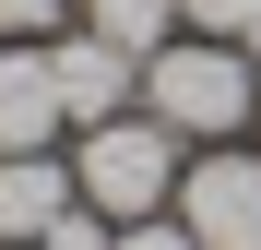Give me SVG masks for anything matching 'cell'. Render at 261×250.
Returning <instances> with one entry per match:
<instances>
[{
  "label": "cell",
  "instance_id": "7a4b0ae2",
  "mask_svg": "<svg viewBox=\"0 0 261 250\" xmlns=\"http://www.w3.org/2000/svg\"><path fill=\"white\" fill-rule=\"evenodd\" d=\"M71 191L95 202L107 226H143L154 202H178V131L143 107V119H95L71 143Z\"/></svg>",
  "mask_w": 261,
  "mask_h": 250
},
{
  "label": "cell",
  "instance_id": "52a82bcc",
  "mask_svg": "<svg viewBox=\"0 0 261 250\" xmlns=\"http://www.w3.org/2000/svg\"><path fill=\"white\" fill-rule=\"evenodd\" d=\"M83 24H95L107 48H130V60H154L166 36H178V0H83Z\"/></svg>",
  "mask_w": 261,
  "mask_h": 250
},
{
  "label": "cell",
  "instance_id": "9c48e42d",
  "mask_svg": "<svg viewBox=\"0 0 261 250\" xmlns=\"http://www.w3.org/2000/svg\"><path fill=\"white\" fill-rule=\"evenodd\" d=\"M36 250H119V226H107V215H95V202H71V215H60V226H48V238H36Z\"/></svg>",
  "mask_w": 261,
  "mask_h": 250
},
{
  "label": "cell",
  "instance_id": "8992f818",
  "mask_svg": "<svg viewBox=\"0 0 261 250\" xmlns=\"http://www.w3.org/2000/svg\"><path fill=\"white\" fill-rule=\"evenodd\" d=\"M71 202H83V191H71L60 155H0V250H36Z\"/></svg>",
  "mask_w": 261,
  "mask_h": 250
},
{
  "label": "cell",
  "instance_id": "5b68a950",
  "mask_svg": "<svg viewBox=\"0 0 261 250\" xmlns=\"http://www.w3.org/2000/svg\"><path fill=\"white\" fill-rule=\"evenodd\" d=\"M48 72H60V107L83 119V131H95V119H119V107H130V83H143V60H130V48H107L95 24H83V36H60V48H48Z\"/></svg>",
  "mask_w": 261,
  "mask_h": 250
},
{
  "label": "cell",
  "instance_id": "ba28073f",
  "mask_svg": "<svg viewBox=\"0 0 261 250\" xmlns=\"http://www.w3.org/2000/svg\"><path fill=\"white\" fill-rule=\"evenodd\" d=\"M178 24H190V36H238V48H249L261 0H178Z\"/></svg>",
  "mask_w": 261,
  "mask_h": 250
},
{
  "label": "cell",
  "instance_id": "8fae6325",
  "mask_svg": "<svg viewBox=\"0 0 261 250\" xmlns=\"http://www.w3.org/2000/svg\"><path fill=\"white\" fill-rule=\"evenodd\" d=\"M119 250H202L190 226H166V215H143V226H119Z\"/></svg>",
  "mask_w": 261,
  "mask_h": 250
},
{
  "label": "cell",
  "instance_id": "6da1fadb",
  "mask_svg": "<svg viewBox=\"0 0 261 250\" xmlns=\"http://www.w3.org/2000/svg\"><path fill=\"white\" fill-rule=\"evenodd\" d=\"M143 107H154L178 143H238V131H249V107H261V60L238 48V36L154 48V60H143Z\"/></svg>",
  "mask_w": 261,
  "mask_h": 250
},
{
  "label": "cell",
  "instance_id": "277c9868",
  "mask_svg": "<svg viewBox=\"0 0 261 250\" xmlns=\"http://www.w3.org/2000/svg\"><path fill=\"white\" fill-rule=\"evenodd\" d=\"M60 72H48V48L36 36H0V155H48L60 143Z\"/></svg>",
  "mask_w": 261,
  "mask_h": 250
},
{
  "label": "cell",
  "instance_id": "30bf717a",
  "mask_svg": "<svg viewBox=\"0 0 261 250\" xmlns=\"http://www.w3.org/2000/svg\"><path fill=\"white\" fill-rule=\"evenodd\" d=\"M71 0H0V36H60Z\"/></svg>",
  "mask_w": 261,
  "mask_h": 250
},
{
  "label": "cell",
  "instance_id": "4fadbf2b",
  "mask_svg": "<svg viewBox=\"0 0 261 250\" xmlns=\"http://www.w3.org/2000/svg\"><path fill=\"white\" fill-rule=\"evenodd\" d=\"M238 250H261V238H238Z\"/></svg>",
  "mask_w": 261,
  "mask_h": 250
},
{
  "label": "cell",
  "instance_id": "7c38bea8",
  "mask_svg": "<svg viewBox=\"0 0 261 250\" xmlns=\"http://www.w3.org/2000/svg\"><path fill=\"white\" fill-rule=\"evenodd\" d=\"M249 131H261V107H249Z\"/></svg>",
  "mask_w": 261,
  "mask_h": 250
},
{
  "label": "cell",
  "instance_id": "3957f363",
  "mask_svg": "<svg viewBox=\"0 0 261 250\" xmlns=\"http://www.w3.org/2000/svg\"><path fill=\"white\" fill-rule=\"evenodd\" d=\"M178 226H190L202 250L261 238V155H249V143H214L202 167H178Z\"/></svg>",
  "mask_w": 261,
  "mask_h": 250
}]
</instances>
